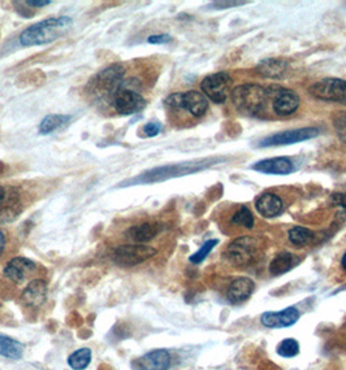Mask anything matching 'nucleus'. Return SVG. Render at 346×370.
Wrapping results in <instances>:
<instances>
[{"instance_id": "13", "label": "nucleus", "mask_w": 346, "mask_h": 370, "mask_svg": "<svg viewBox=\"0 0 346 370\" xmlns=\"http://www.w3.org/2000/svg\"><path fill=\"white\" fill-rule=\"evenodd\" d=\"M170 366L171 355L166 349L151 351L132 363L133 370H168Z\"/></svg>"}, {"instance_id": "11", "label": "nucleus", "mask_w": 346, "mask_h": 370, "mask_svg": "<svg viewBox=\"0 0 346 370\" xmlns=\"http://www.w3.org/2000/svg\"><path fill=\"white\" fill-rule=\"evenodd\" d=\"M317 135H319V130L315 128H302V129H295V130L281 131V133H276V134L263 139L259 143V147L293 145V143H300V142L315 138Z\"/></svg>"}, {"instance_id": "29", "label": "nucleus", "mask_w": 346, "mask_h": 370, "mask_svg": "<svg viewBox=\"0 0 346 370\" xmlns=\"http://www.w3.org/2000/svg\"><path fill=\"white\" fill-rule=\"evenodd\" d=\"M219 243V240H210L205 242L200 248H199L198 251L195 252V254H193L190 256V262L193 264H200V262H203L205 259H206L207 256L210 255V252L214 250L215 246Z\"/></svg>"}, {"instance_id": "38", "label": "nucleus", "mask_w": 346, "mask_h": 370, "mask_svg": "<svg viewBox=\"0 0 346 370\" xmlns=\"http://www.w3.org/2000/svg\"><path fill=\"white\" fill-rule=\"evenodd\" d=\"M342 290H346V284H345V286H344V287H342V289H340V290L335 291V292H333V294H336V292H340V291H342Z\"/></svg>"}, {"instance_id": "1", "label": "nucleus", "mask_w": 346, "mask_h": 370, "mask_svg": "<svg viewBox=\"0 0 346 370\" xmlns=\"http://www.w3.org/2000/svg\"><path fill=\"white\" fill-rule=\"evenodd\" d=\"M72 26L73 20L68 16L46 19L24 30L20 36V44L22 47H34L51 43L66 36Z\"/></svg>"}, {"instance_id": "27", "label": "nucleus", "mask_w": 346, "mask_h": 370, "mask_svg": "<svg viewBox=\"0 0 346 370\" xmlns=\"http://www.w3.org/2000/svg\"><path fill=\"white\" fill-rule=\"evenodd\" d=\"M278 355L285 359H292L300 354V343L293 338H287L281 341L276 349Z\"/></svg>"}, {"instance_id": "37", "label": "nucleus", "mask_w": 346, "mask_h": 370, "mask_svg": "<svg viewBox=\"0 0 346 370\" xmlns=\"http://www.w3.org/2000/svg\"><path fill=\"white\" fill-rule=\"evenodd\" d=\"M341 267H342V268L345 269L346 270V252L345 255L342 256V260H341Z\"/></svg>"}, {"instance_id": "28", "label": "nucleus", "mask_w": 346, "mask_h": 370, "mask_svg": "<svg viewBox=\"0 0 346 370\" xmlns=\"http://www.w3.org/2000/svg\"><path fill=\"white\" fill-rule=\"evenodd\" d=\"M232 222L238 226H243L246 229H253L254 227V216L251 213L249 208L243 207L235 213V216L232 217Z\"/></svg>"}, {"instance_id": "24", "label": "nucleus", "mask_w": 346, "mask_h": 370, "mask_svg": "<svg viewBox=\"0 0 346 370\" xmlns=\"http://www.w3.org/2000/svg\"><path fill=\"white\" fill-rule=\"evenodd\" d=\"M24 355V346L20 341L8 336H0V356L8 359H21Z\"/></svg>"}, {"instance_id": "33", "label": "nucleus", "mask_w": 346, "mask_h": 370, "mask_svg": "<svg viewBox=\"0 0 346 370\" xmlns=\"http://www.w3.org/2000/svg\"><path fill=\"white\" fill-rule=\"evenodd\" d=\"M172 41V36L168 34H156V36H150L148 38V42L150 44H166Z\"/></svg>"}, {"instance_id": "22", "label": "nucleus", "mask_w": 346, "mask_h": 370, "mask_svg": "<svg viewBox=\"0 0 346 370\" xmlns=\"http://www.w3.org/2000/svg\"><path fill=\"white\" fill-rule=\"evenodd\" d=\"M162 230L161 224H155V222H143L140 225H134L126 232L128 238L138 242V243H145L148 240H154L155 237Z\"/></svg>"}, {"instance_id": "16", "label": "nucleus", "mask_w": 346, "mask_h": 370, "mask_svg": "<svg viewBox=\"0 0 346 370\" xmlns=\"http://www.w3.org/2000/svg\"><path fill=\"white\" fill-rule=\"evenodd\" d=\"M254 289H255V283L253 279L248 277H238L229 284L227 299L232 304H240L250 298Z\"/></svg>"}, {"instance_id": "2", "label": "nucleus", "mask_w": 346, "mask_h": 370, "mask_svg": "<svg viewBox=\"0 0 346 370\" xmlns=\"http://www.w3.org/2000/svg\"><path fill=\"white\" fill-rule=\"evenodd\" d=\"M126 66L121 63L110 66L91 78L88 90L98 99L111 101L113 95L126 85Z\"/></svg>"}, {"instance_id": "6", "label": "nucleus", "mask_w": 346, "mask_h": 370, "mask_svg": "<svg viewBox=\"0 0 346 370\" xmlns=\"http://www.w3.org/2000/svg\"><path fill=\"white\" fill-rule=\"evenodd\" d=\"M200 88L207 99L216 104H223L232 93V78L227 72L215 73L202 81Z\"/></svg>"}, {"instance_id": "20", "label": "nucleus", "mask_w": 346, "mask_h": 370, "mask_svg": "<svg viewBox=\"0 0 346 370\" xmlns=\"http://www.w3.org/2000/svg\"><path fill=\"white\" fill-rule=\"evenodd\" d=\"M255 208L263 217H276L283 211V200L273 192H265L255 200Z\"/></svg>"}, {"instance_id": "12", "label": "nucleus", "mask_w": 346, "mask_h": 370, "mask_svg": "<svg viewBox=\"0 0 346 370\" xmlns=\"http://www.w3.org/2000/svg\"><path fill=\"white\" fill-rule=\"evenodd\" d=\"M258 242L251 237H241L233 240L227 250L229 262L235 265H245L250 262L257 252Z\"/></svg>"}, {"instance_id": "35", "label": "nucleus", "mask_w": 346, "mask_h": 370, "mask_svg": "<svg viewBox=\"0 0 346 370\" xmlns=\"http://www.w3.org/2000/svg\"><path fill=\"white\" fill-rule=\"evenodd\" d=\"M51 1L50 0H28L26 6L33 8H44L46 6H50Z\"/></svg>"}, {"instance_id": "26", "label": "nucleus", "mask_w": 346, "mask_h": 370, "mask_svg": "<svg viewBox=\"0 0 346 370\" xmlns=\"http://www.w3.org/2000/svg\"><path fill=\"white\" fill-rule=\"evenodd\" d=\"M90 360H91V351L88 349H81L69 356L68 364L73 370H83L88 368Z\"/></svg>"}, {"instance_id": "7", "label": "nucleus", "mask_w": 346, "mask_h": 370, "mask_svg": "<svg viewBox=\"0 0 346 370\" xmlns=\"http://www.w3.org/2000/svg\"><path fill=\"white\" fill-rule=\"evenodd\" d=\"M154 247L145 245H123L113 251V262L120 267H136L156 255Z\"/></svg>"}, {"instance_id": "34", "label": "nucleus", "mask_w": 346, "mask_h": 370, "mask_svg": "<svg viewBox=\"0 0 346 370\" xmlns=\"http://www.w3.org/2000/svg\"><path fill=\"white\" fill-rule=\"evenodd\" d=\"M332 203L340 207L346 213V194H342V192L333 194L332 195Z\"/></svg>"}, {"instance_id": "8", "label": "nucleus", "mask_w": 346, "mask_h": 370, "mask_svg": "<svg viewBox=\"0 0 346 370\" xmlns=\"http://www.w3.org/2000/svg\"><path fill=\"white\" fill-rule=\"evenodd\" d=\"M309 94L325 102L346 103V81L325 78L309 88Z\"/></svg>"}, {"instance_id": "32", "label": "nucleus", "mask_w": 346, "mask_h": 370, "mask_svg": "<svg viewBox=\"0 0 346 370\" xmlns=\"http://www.w3.org/2000/svg\"><path fill=\"white\" fill-rule=\"evenodd\" d=\"M243 4H246V1H241V0H238V1H214V3H211V6L210 7L214 8V9H225V8H233L238 7V6H243Z\"/></svg>"}, {"instance_id": "4", "label": "nucleus", "mask_w": 346, "mask_h": 370, "mask_svg": "<svg viewBox=\"0 0 346 370\" xmlns=\"http://www.w3.org/2000/svg\"><path fill=\"white\" fill-rule=\"evenodd\" d=\"M164 107L168 111H186L192 116L202 117L206 115L208 109V99L203 93L199 91H186L171 94L164 101Z\"/></svg>"}, {"instance_id": "30", "label": "nucleus", "mask_w": 346, "mask_h": 370, "mask_svg": "<svg viewBox=\"0 0 346 370\" xmlns=\"http://www.w3.org/2000/svg\"><path fill=\"white\" fill-rule=\"evenodd\" d=\"M162 123H159V121H151V123H146L142 130H143L146 137L153 138V137H156L162 131Z\"/></svg>"}, {"instance_id": "15", "label": "nucleus", "mask_w": 346, "mask_h": 370, "mask_svg": "<svg viewBox=\"0 0 346 370\" xmlns=\"http://www.w3.org/2000/svg\"><path fill=\"white\" fill-rule=\"evenodd\" d=\"M37 265L26 257H15L8 262L4 268V274L16 284H21L24 281L36 272Z\"/></svg>"}, {"instance_id": "9", "label": "nucleus", "mask_w": 346, "mask_h": 370, "mask_svg": "<svg viewBox=\"0 0 346 370\" xmlns=\"http://www.w3.org/2000/svg\"><path fill=\"white\" fill-rule=\"evenodd\" d=\"M268 99L273 101V109L278 116H290L300 107V96L290 88L270 86L265 88Z\"/></svg>"}, {"instance_id": "14", "label": "nucleus", "mask_w": 346, "mask_h": 370, "mask_svg": "<svg viewBox=\"0 0 346 370\" xmlns=\"http://www.w3.org/2000/svg\"><path fill=\"white\" fill-rule=\"evenodd\" d=\"M301 317V313L295 307H289L280 312H265L260 317L262 325L268 329H284L293 327Z\"/></svg>"}, {"instance_id": "19", "label": "nucleus", "mask_w": 346, "mask_h": 370, "mask_svg": "<svg viewBox=\"0 0 346 370\" xmlns=\"http://www.w3.org/2000/svg\"><path fill=\"white\" fill-rule=\"evenodd\" d=\"M21 298L24 304L28 307H41L47 298V284L42 279L31 281L22 292Z\"/></svg>"}, {"instance_id": "10", "label": "nucleus", "mask_w": 346, "mask_h": 370, "mask_svg": "<svg viewBox=\"0 0 346 370\" xmlns=\"http://www.w3.org/2000/svg\"><path fill=\"white\" fill-rule=\"evenodd\" d=\"M20 191L15 187L0 185V222H12L21 215Z\"/></svg>"}, {"instance_id": "25", "label": "nucleus", "mask_w": 346, "mask_h": 370, "mask_svg": "<svg viewBox=\"0 0 346 370\" xmlns=\"http://www.w3.org/2000/svg\"><path fill=\"white\" fill-rule=\"evenodd\" d=\"M288 238L292 245L297 247H303L309 245L311 240H314V232L302 227V226H295L288 232Z\"/></svg>"}, {"instance_id": "17", "label": "nucleus", "mask_w": 346, "mask_h": 370, "mask_svg": "<svg viewBox=\"0 0 346 370\" xmlns=\"http://www.w3.org/2000/svg\"><path fill=\"white\" fill-rule=\"evenodd\" d=\"M253 169L265 175H289L295 170V165L287 158H273L259 161L253 165Z\"/></svg>"}, {"instance_id": "5", "label": "nucleus", "mask_w": 346, "mask_h": 370, "mask_svg": "<svg viewBox=\"0 0 346 370\" xmlns=\"http://www.w3.org/2000/svg\"><path fill=\"white\" fill-rule=\"evenodd\" d=\"M111 104L113 111L118 115L132 116L146 108L148 102L137 90L128 88L126 82V85L113 95V98L111 99Z\"/></svg>"}, {"instance_id": "3", "label": "nucleus", "mask_w": 346, "mask_h": 370, "mask_svg": "<svg viewBox=\"0 0 346 370\" xmlns=\"http://www.w3.org/2000/svg\"><path fill=\"white\" fill-rule=\"evenodd\" d=\"M232 102L235 104L237 111L248 116H258L262 113L267 106L268 95L267 90L260 85L246 83L237 86L232 93Z\"/></svg>"}, {"instance_id": "18", "label": "nucleus", "mask_w": 346, "mask_h": 370, "mask_svg": "<svg viewBox=\"0 0 346 370\" xmlns=\"http://www.w3.org/2000/svg\"><path fill=\"white\" fill-rule=\"evenodd\" d=\"M257 73L265 78L280 80L287 76L289 64L284 58H265L257 66Z\"/></svg>"}, {"instance_id": "21", "label": "nucleus", "mask_w": 346, "mask_h": 370, "mask_svg": "<svg viewBox=\"0 0 346 370\" xmlns=\"http://www.w3.org/2000/svg\"><path fill=\"white\" fill-rule=\"evenodd\" d=\"M300 264L301 259L297 255L292 252H280L273 257V262L270 264V273L275 277L281 276L298 267Z\"/></svg>"}, {"instance_id": "31", "label": "nucleus", "mask_w": 346, "mask_h": 370, "mask_svg": "<svg viewBox=\"0 0 346 370\" xmlns=\"http://www.w3.org/2000/svg\"><path fill=\"white\" fill-rule=\"evenodd\" d=\"M335 129L337 131L340 139L346 143V115L339 116L335 120Z\"/></svg>"}, {"instance_id": "23", "label": "nucleus", "mask_w": 346, "mask_h": 370, "mask_svg": "<svg viewBox=\"0 0 346 370\" xmlns=\"http://www.w3.org/2000/svg\"><path fill=\"white\" fill-rule=\"evenodd\" d=\"M69 121H71V116H68V115H49V116L44 117L39 125V134L49 135L54 131L64 128Z\"/></svg>"}, {"instance_id": "36", "label": "nucleus", "mask_w": 346, "mask_h": 370, "mask_svg": "<svg viewBox=\"0 0 346 370\" xmlns=\"http://www.w3.org/2000/svg\"><path fill=\"white\" fill-rule=\"evenodd\" d=\"M4 248H6V235L0 230V256L4 252Z\"/></svg>"}]
</instances>
